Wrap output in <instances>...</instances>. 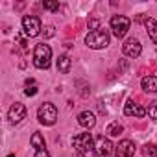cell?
Instances as JSON below:
<instances>
[{"mask_svg":"<svg viewBox=\"0 0 157 157\" xmlns=\"http://www.w3.org/2000/svg\"><path fill=\"white\" fill-rule=\"evenodd\" d=\"M50 61H52V48L44 43H39L35 44V50H33V65L41 70H46L50 67Z\"/></svg>","mask_w":157,"mask_h":157,"instance_id":"6da1fadb","label":"cell"},{"mask_svg":"<svg viewBox=\"0 0 157 157\" xmlns=\"http://www.w3.org/2000/svg\"><path fill=\"white\" fill-rule=\"evenodd\" d=\"M85 44L89 48H94V50H100V48H105L109 44V33L105 30H94V32H89L87 37H85Z\"/></svg>","mask_w":157,"mask_h":157,"instance_id":"7a4b0ae2","label":"cell"},{"mask_svg":"<svg viewBox=\"0 0 157 157\" xmlns=\"http://www.w3.org/2000/svg\"><path fill=\"white\" fill-rule=\"evenodd\" d=\"M37 118H39V122L44 124V126H54L56 120H57V109H56V105L50 104V102L43 104V105L37 109Z\"/></svg>","mask_w":157,"mask_h":157,"instance_id":"3957f363","label":"cell"},{"mask_svg":"<svg viewBox=\"0 0 157 157\" xmlns=\"http://www.w3.org/2000/svg\"><path fill=\"white\" fill-rule=\"evenodd\" d=\"M111 30H113V35L117 37V39H122L126 33H128V30H129V24H131V21L128 19V17H124V15H115L113 19H111Z\"/></svg>","mask_w":157,"mask_h":157,"instance_id":"277c9868","label":"cell"},{"mask_svg":"<svg viewBox=\"0 0 157 157\" xmlns=\"http://www.w3.org/2000/svg\"><path fill=\"white\" fill-rule=\"evenodd\" d=\"M72 144H74V148H76L78 153H83V155H87L91 150H94L91 133H80V135H76L72 139Z\"/></svg>","mask_w":157,"mask_h":157,"instance_id":"5b68a950","label":"cell"},{"mask_svg":"<svg viewBox=\"0 0 157 157\" xmlns=\"http://www.w3.org/2000/svg\"><path fill=\"white\" fill-rule=\"evenodd\" d=\"M22 30L28 37H37L41 33V21L35 15H24L22 17Z\"/></svg>","mask_w":157,"mask_h":157,"instance_id":"8992f818","label":"cell"},{"mask_svg":"<svg viewBox=\"0 0 157 157\" xmlns=\"http://www.w3.org/2000/svg\"><path fill=\"white\" fill-rule=\"evenodd\" d=\"M113 148L115 146L111 144V140L107 137L100 135V137H96V142H94V157H111Z\"/></svg>","mask_w":157,"mask_h":157,"instance_id":"52a82bcc","label":"cell"},{"mask_svg":"<svg viewBox=\"0 0 157 157\" xmlns=\"http://www.w3.org/2000/svg\"><path fill=\"white\" fill-rule=\"evenodd\" d=\"M122 52H124V56H128V57H131V59H137L139 56H140V52H142V46H140V41L139 39H128L124 44H122Z\"/></svg>","mask_w":157,"mask_h":157,"instance_id":"ba28073f","label":"cell"},{"mask_svg":"<svg viewBox=\"0 0 157 157\" xmlns=\"http://www.w3.org/2000/svg\"><path fill=\"white\" fill-rule=\"evenodd\" d=\"M26 107L21 104V102H15L11 107H10V113H8V118H10V122L11 124H19V122H22V118H26Z\"/></svg>","mask_w":157,"mask_h":157,"instance_id":"9c48e42d","label":"cell"},{"mask_svg":"<svg viewBox=\"0 0 157 157\" xmlns=\"http://www.w3.org/2000/svg\"><path fill=\"white\" fill-rule=\"evenodd\" d=\"M135 155V142L129 139H124L117 144V153L115 157H133Z\"/></svg>","mask_w":157,"mask_h":157,"instance_id":"30bf717a","label":"cell"},{"mask_svg":"<svg viewBox=\"0 0 157 157\" xmlns=\"http://www.w3.org/2000/svg\"><path fill=\"white\" fill-rule=\"evenodd\" d=\"M146 113H148V111H146L142 105L135 104L133 100H128L126 105H124V115H126V117H137V118H142V117H146Z\"/></svg>","mask_w":157,"mask_h":157,"instance_id":"8fae6325","label":"cell"},{"mask_svg":"<svg viewBox=\"0 0 157 157\" xmlns=\"http://www.w3.org/2000/svg\"><path fill=\"white\" fill-rule=\"evenodd\" d=\"M78 124H80L82 128H87V129H91V128H94V124H96V118H94V115H93L91 111H82L80 115H78Z\"/></svg>","mask_w":157,"mask_h":157,"instance_id":"7c38bea8","label":"cell"},{"mask_svg":"<svg viewBox=\"0 0 157 157\" xmlns=\"http://www.w3.org/2000/svg\"><path fill=\"white\" fill-rule=\"evenodd\" d=\"M140 85H142V89L146 93H157V76H146V78H142Z\"/></svg>","mask_w":157,"mask_h":157,"instance_id":"4fadbf2b","label":"cell"},{"mask_svg":"<svg viewBox=\"0 0 157 157\" xmlns=\"http://www.w3.org/2000/svg\"><path fill=\"white\" fill-rule=\"evenodd\" d=\"M57 70L61 74H68V70H70V57L68 56H59L57 57Z\"/></svg>","mask_w":157,"mask_h":157,"instance_id":"5bb4252c","label":"cell"},{"mask_svg":"<svg viewBox=\"0 0 157 157\" xmlns=\"http://www.w3.org/2000/svg\"><path fill=\"white\" fill-rule=\"evenodd\" d=\"M146 30H148L150 39L157 44V21H153V19H146Z\"/></svg>","mask_w":157,"mask_h":157,"instance_id":"9a60e30c","label":"cell"},{"mask_svg":"<svg viewBox=\"0 0 157 157\" xmlns=\"http://www.w3.org/2000/svg\"><path fill=\"white\" fill-rule=\"evenodd\" d=\"M122 131H124V126H122V124H118V122H111V124L107 126V129H105L107 137H118Z\"/></svg>","mask_w":157,"mask_h":157,"instance_id":"2e32d148","label":"cell"},{"mask_svg":"<svg viewBox=\"0 0 157 157\" xmlns=\"http://www.w3.org/2000/svg\"><path fill=\"white\" fill-rule=\"evenodd\" d=\"M30 142H32L33 148H37V150H44V139H43L41 133H33L32 139H30Z\"/></svg>","mask_w":157,"mask_h":157,"instance_id":"e0dca14e","label":"cell"},{"mask_svg":"<svg viewBox=\"0 0 157 157\" xmlns=\"http://www.w3.org/2000/svg\"><path fill=\"white\" fill-rule=\"evenodd\" d=\"M142 153L148 155V157H157V144H151V142L144 144L142 146Z\"/></svg>","mask_w":157,"mask_h":157,"instance_id":"ac0fdd59","label":"cell"},{"mask_svg":"<svg viewBox=\"0 0 157 157\" xmlns=\"http://www.w3.org/2000/svg\"><path fill=\"white\" fill-rule=\"evenodd\" d=\"M148 115H150V118L151 120H157V100H153V102H150V105H148Z\"/></svg>","mask_w":157,"mask_h":157,"instance_id":"d6986e66","label":"cell"},{"mask_svg":"<svg viewBox=\"0 0 157 157\" xmlns=\"http://www.w3.org/2000/svg\"><path fill=\"white\" fill-rule=\"evenodd\" d=\"M43 8L44 10H48V11H59V2H48V0H44L43 2Z\"/></svg>","mask_w":157,"mask_h":157,"instance_id":"ffe728a7","label":"cell"},{"mask_svg":"<svg viewBox=\"0 0 157 157\" xmlns=\"http://www.w3.org/2000/svg\"><path fill=\"white\" fill-rule=\"evenodd\" d=\"M24 94H26V96H35V94H37V87H35V85H30V87H26Z\"/></svg>","mask_w":157,"mask_h":157,"instance_id":"44dd1931","label":"cell"},{"mask_svg":"<svg viewBox=\"0 0 157 157\" xmlns=\"http://www.w3.org/2000/svg\"><path fill=\"white\" fill-rule=\"evenodd\" d=\"M89 28H91L93 32H94V30H100V22H98L96 19H91V21H89Z\"/></svg>","mask_w":157,"mask_h":157,"instance_id":"7402d4cb","label":"cell"},{"mask_svg":"<svg viewBox=\"0 0 157 157\" xmlns=\"http://www.w3.org/2000/svg\"><path fill=\"white\" fill-rule=\"evenodd\" d=\"M54 33H56V32H54V26H46V28H44V37H46V39L54 37Z\"/></svg>","mask_w":157,"mask_h":157,"instance_id":"603a6c76","label":"cell"},{"mask_svg":"<svg viewBox=\"0 0 157 157\" xmlns=\"http://www.w3.org/2000/svg\"><path fill=\"white\" fill-rule=\"evenodd\" d=\"M33 157H50V153L46 150H35V155Z\"/></svg>","mask_w":157,"mask_h":157,"instance_id":"cb8c5ba5","label":"cell"},{"mask_svg":"<svg viewBox=\"0 0 157 157\" xmlns=\"http://www.w3.org/2000/svg\"><path fill=\"white\" fill-rule=\"evenodd\" d=\"M76 157H85V155L83 153H76Z\"/></svg>","mask_w":157,"mask_h":157,"instance_id":"d4e9b609","label":"cell"},{"mask_svg":"<svg viewBox=\"0 0 157 157\" xmlns=\"http://www.w3.org/2000/svg\"><path fill=\"white\" fill-rule=\"evenodd\" d=\"M8 157H15V155H8Z\"/></svg>","mask_w":157,"mask_h":157,"instance_id":"484cf974","label":"cell"}]
</instances>
